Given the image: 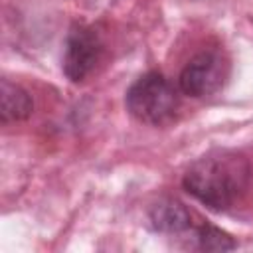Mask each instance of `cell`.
Segmentation results:
<instances>
[{
    "mask_svg": "<svg viewBox=\"0 0 253 253\" xmlns=\"http://www.w3.org/2000/svg\"><path fill=\"white\" fill-rule=\"evenodd\" d=\"M227 77V63L221 53L206 49L196 53L180 71V91L188 97L202 99L221 89Z\"/></svg>",
    "mask_w": 253,
    "mask_h": 253,
    "instance_id": "obj_3",
    "label": "cell"
},
{
    "mask_svg": "<svg viewBox=\"0 0 253 253\" xmlns=\"http://www.w3.org/2000/svg\"><path fill=\"white\" fill-rule=\"evenodd\" d=\"M125 103L136 121L158 126L174 119L180 99L176 87L162 73L148 71L128 87Z\"/></svg>",
    "mask_w": 253,
    "mask_h": 253,
    "instance_id": "obj_2",
    "label": "cell"
},
{
    "mask_svg": "<svg viewBox=\"0 0 253 253\" xmlns=\"http://www.w3.org/2000/svg\"><path fill=\"white\" fill-rule=\"evenodd\" d=\"M34 111V101L26 89L20 85L12 83L10 79H2L0 85V117L2 123H14V121H24L32 115Z\"/></svg>",
    "mask_w": 253,
    "mask_h": 253,
    "instance_id": "obj_6",
    "label": "cell"
},
{
    "mask_svg": "<svg viewBox=\"0 0 253 253\" xmlns=\"http://www.w3.org/2000/svg\"><path fill=\"white\" fill-rule=\"evenodd\" d=\"M251 166L233 150H213L190 164L182 178L184 190L213 211L229 210L247 190Z\"/></svg>",
    "mask_w": 253,
    "mask_h": 253,
    "instance_id": "obj_1",
    "label": "cell"
},
{
    "mask_svg": "<svg viewBox=\"0 0 253 253\" xmlns=\"http://www.w3.org/2000/svg\"><path fill=\"white\" fill-rule=\"evenodd\" d=\"M103 51L99 34L83 24H75L65 40L63 73L69 81L81 83L97 65Z\"/></svg>",
    "mask_w": 253,
    "mask_h": 253,
    "instance_id": "obj_4",
    "label": "cell"
},
{
    "mask_svg": "<svg viewBox=\"0 0 253 253\" xmlns=\"http://www.w3.org/2000/svg\"><path fill=\"white\" fill-rule=\"evenodd\" d=\"M198 247L204 251H231L237 247V243L227 235L225 231L213 227V225H200L196 229Z\"/></svg>",
    "mask_w": 253,
    "mask_h": 253,
    "instance_id": "obj_7",
    "label": "cell"
},
{
    "mask_svg": "<svg viewBox=\"0 0 253 253\" xmlns=\"http://www.w3.org/2000/svg\"><path fill=\"white\" fill-rule=\"evenodd\" d=\"M148 221L154 231L160 233H182L192 229V215L186 206L178 200L164 198L156 202L148 211Z\"/></svg>",
    "mask_w": 253,
    "mask_h": 253,
    "instance_id": "obj_5",
    "label": "cell"
}]
</instances>
